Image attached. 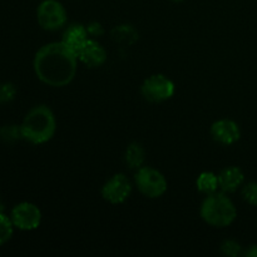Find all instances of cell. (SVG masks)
Returning <instances> with one entry per match:
<instances>
[{
    "label": "cell",
    "mask_w": 257,
    "mask_h": 257,
    "mask_svg": "<svg viewBox=\"0 0 257 257\" xmlns=\"http://www.w3.org/2000/svg\"><path fill=\"white\" fill-rule=\"evenodd\" d=\"M33 67L40 82L49 87L62 88L74 79L78 57L62 42H53L38 50Z\"/></svg>",
    "instance_id": "1"
},
{
    "label": "cell",
    "mask_w": 257,
    "mask_h": 257,
    "mask_svg": "<svg viewBox=\"0 0 257 257\" xmlns=\"http://www.w3.org/2000/svg\"><path fill=\"white\" fill-rule=\"evenodd\" d=\"M23 140L32 145H43L54 137L57 120L53 110L44 104L32 108L20 124Z\"/></svg>",
    "instance_id": "2"
},
{
    "label": "cell",
    "mask_w": 257,
    "mask_h": 257,
    "mask_svg": "<svg viewBox=\"0 0 257 257\" xmlns=\"http://www.w3.org/2000/svg\"><path fill=\"white\" fill-rule=\"evenodd\" d=\"M201 217L213 227H227L236 220L237 211L230 197L225 192L207 195L201 205Z\"/></svg>",
    "instance_id": "3"
},
{
    "label": "cell",
    "mask_w": 257,
    "mask_h": 257,
    "mask_svg": "<svg viewBox=\"0 0 257 257\" xmlns=\"http://www.w3.org/2000/svg\"><path fill=\"white\" fill-rule=\"evenodd\" d=\"M136 187L148 198H158L167 191V180L160 171L148 166L138 168L135 175Z\"/></svg>",
    "instance_id": "4"
},
{
    "label": "cell",
    "mask_w": 257,
    "mask_h": 257,
    "mask_svg": "<svg viewBox=\"0 0 257 257\" xmlns=\"http://www.w3.org/2000/svg\"><path fill=\"white\" fill-rule=\"evenodd\" d=\"M37 20L44 30H59L67 23V10L57 0H44L37 9Z\"/></svg>",
    "instance_id": "5"
},
{
    "label": "cell",
    "mask_w": 257,
    "mask_h": 257,
    "mask_svg": "<svg viewBox=\"0 0 257 257\" xmlns=\"http://www.w3.org/2000/svg\"><path fill=\"white\" fill-rule=\"evenodd\" d=\"M175 89V83L170 78L163 74H155L143 82L141 93L148 102L162 103L173 97Z\"/></svg>",
    "instance_id": "6"
},
{
    "label": "cell",
    "mask_w": 257,
    "mask_h": 257,
    "mask_svg": "<svg viewBox=\"0 0 257 257\" xmlns=\"http://www.w3.org/2000/svg\"><path fill=\"white\" fill-rule=\"evenodd\" d=\"M14 227L22 231L37 230L42 222V212L39 207L32 202L18 203L10 213Z\"/></svg>",
    "instance_id": "7"
},
{
    "label": "cell",
    "mask_w": 257,
    "mask_h": 257,
    "mask_svg": "<svg viewBox=\"0 0 257 257\" xmlns=\"http://www.w3.org/2000/svg\"><path fill=\"white\" fill-rule=\"evenodd\" d=\"M131 192H132L131 181L123 173H117V175L112 176L103 185L102 191H100L102 197L112 205H119V203L127 201V198L131 196Z\"/></svg>",
    "instance_id": "8"
},
{
    "label": "cell",
    "mask_w": 257,
    "mask_h": 257,
    "mask_svg": "<svg viewBox=\"0 0 257 257\" xmlns=\"http://www.w3.org/2000/svg\"><path fill=\"white\" fill-rule=\"evenodd\" d=\"M211 136L216 142L230 146L237 142L241 137L240 127L232 119H218L211 125Z\"/></svg>",
    "instance_id": "9"
},
{
    "label": "cell",
    "mask_w": 257,
    "mask_h": 257,
    "mask_svg": "<svg viewBox=\"0 0 257 257\" xmlns=\"http://www.w3.org/2000/svg\"><path fill=\"white\" fill-rule=\"evenodd\" d=\"M78 59L88 68H98L107 60V52L97 40L89 39L78 54Z\"/></svg>",
    "instance_id": "10"
},
{
    "label": "cell",
    "mask_w": 257,
    "mask_h": 257,
    "mask_svg": "<svg viewBox=\"0 0 257 257\" xmlns=\"http://www.w3.org/2000/svg\"><path fill=\"white\" fill-rule=\"evenodd\" d=\"M88 35H89V33H88V29L84 25L72 24L63 33L62 43L78 57L85 43L89 40Z\"/></svg>",
    "instance_id": "11"
},
{
    "label": "cell",
    "mask_w": 257,
    "mask_h": 257,
    "mask_svg": "<svg viewBox=\"0 0 257 257\" xmlns=\"http://www.w3.org/2000/svg\"><path fill=\"white\" fill-rule=\"evenodd\" d=\"M217 176L221 191L225 193H232L237 191L245 181V175H243L242 170L235 167V166L226 167Z\"/></svg>",
    "instance_id": "12"
},
{
    "label": "cell",
    "mask_w": 257,
    "mask_h": 257,
    "mask_svg": "<svg viewBox=\"0 0 257 257\" xmlns=\"http://www.w3.org/2000/svg\"><path fill=\"white\" fill-rule=\"evenodd\" d=\"M146 153L145 150H143L142 146L137 142L131 143L127 147L124 153V161L127 163L128 167L133 168V170H138L143 166V162H145Z\"/></svg>",
    "instance_id": "13"
},
{
    "label": "cell",
    "mask_w": 257,
    "mask_h": 257,
    "mask_svg": "<svg viewBox=\"0 0 257 257\" xmlns=\"http://www.w3.org/2000/svg\"><path fill=\"white\" fill-rule=\"evenodd\" d=\"M196 187L203 195H211V193L217 192V190L220 188L218 176L213 172H202L197 177Z\"/></svg>",
    "instance_id": "14"
},
{
    "label": "cell",
    "mask_w": 257,
    "mask_h": 257,
    "mask_svg": "<svg viewBox=\"0 0 257 257\" xmlns=\"http://www.w3.org/2000/svg\"><path fill=\"white\" fill-rule=\"evenodd\" d=\"M22 130L20 125L7 124L0 128V140L5 143H15L22 140Z\"/></svg>",
    "instance_id": "15"
},
{
    "label": "cell",
    "mask_w": 257,
    "mask_h": 257,
    "mask_svg": "<svg viewBox=\"0 0 257 257\" xmlns=\"http://www.w3.org/2000/svg\"><path fill=\"white\" fill-rule=\"evenodd\" d=\"M13 232H14V225L10 217H8L4 212H0V246L5 245L12 238Z\"/></svg>",
    "instance_id": "16"
},
{
    "label": "cell",
    "mask_w": 257,
    "mask_h": 257,
    "mask_svg": "<svg viewBox=\"0 0 257 257\" xmlns=\"http://www.w3.org/2000/svg\"><path fill=\"white\" fill-rule=\"evenodd\" d=\"M132 37L137 38V33H136V30L131 25H118L113 30V38L118 43H127V44H131L132 42H135V40H132Z\"/></svg>",
    "instance_id": "17"
},
{
    "label": "cell",
    "mask_w": 257,
    "mask_h": 257,
    "mask_svg": "<svg viewBox=\"0 0 257 257\" xmlns=\"http://www.w3.org/2000/svg\"><path fill=\"white\" fill-rule=\"evenodd\" d=\"M17 95V88L13 83H2L0 84V104L3 103H9Z\"/></svg>",
    "instance_id": "18"
},
{
    "label": "cell",
    "mask_w": 257,
    "mask_h": 257,
    "mask_svg": "<svg viewBox=\"0 0 257 257\" xmlns=\"http://www.w3.org/2000/svg\"><path fill=\"white\" fill-rule=\"evenodd\" d=\"M243 200L252 206H257V182L246 185L242 190Z\"/></svg>",
    "instance_id": "19"
},
{
    "label": "cell",
    "mask_w": 257,
    "mask_h": 257,
    "mask_svg": "<svg viewBox=\"0 0 257 257\" xmlns=\"http://www.w3.org/2000/svg\"><path fill=\"white\" fill-rule=\"evenodd\" d=\"M221 252L227 256H238L241 253V246L233 240H226L221 245Z\"/></svg>",
    "instance_id": "20"
},
{
    "label": "cell",
    "mask_w": 257,
    "mask_h": 257,
    "mask_svg": "<svg viewBox=\"0 0 257 257\" xmlns=\"http://www.w3.org/2000/svg\"><path fill=\"white\" fill-rule=\"evenodd\" d=\"M87 29H88V33H89V34L98 35L99 33H102V32H98V29H102V25L98 24V23H93V24L88 25Z\"/></svg>",
    "instance_id": "21"
},
{
    "label": "cell",
    "mask_w": 257,
    "mask_h": 257,
    "mask_svg": "<svg viewBox=\"0 0 257 257\" xmlns=\"http://www.w3.org/2000/svg\"><path fill=\"white\" fill-rule=\"evenodd\" d=\"M246 256L250 257H257V245L251 246L247 251H246Z\"/></svg>",
    "instance_id": "22"
},
{
    "label": "cell",
    "mask_w": 257,
    "mask_h": 257,
    "mask_svg": "<svg viewBox=\"0 0 257 257\" xmlns=\"http://www.w3.org/2000/svg\"><path fill=\"white\" fill-rule=\"evenodd\" d=\"M3 211H4V205H3L2 200H0V212H3Z\"/></svg>",
    "instance_id": "23"
},
{
    "label": "cell",
    "mask_w": 257,
    "mask_h": 257,
    "mask_svg": "<svg viewBox=\"0 0 257 257\" xmlns=\"http://www.w3.org/2000/svg\"><path fill=\"white\" fill-rule=\"evenodd\" d=\"M172 2H175V3H180V2H183V0H172Z\"/></svg>",
    "instance_id": "24"
}]
</instances>
